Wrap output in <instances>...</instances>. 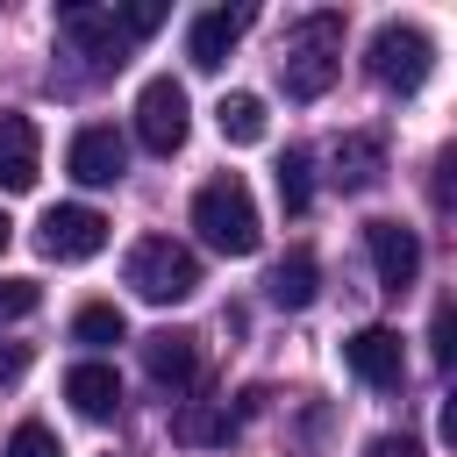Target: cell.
<instances>
[{
  "mask_svg": "<svg viewBox=\"0 0 457 457\" xmlns=\"http://www.w3.org/2000/svg\"><path fill=\"white\" fill-rule=\"evenodd\" d=\"M214 129H221V143H236V150L264 143V129H271V114H264V93H221V107H214Z\"/></svg>",
  "mask_w": 457,
  "mask_h": 457,
  "instance_id": "obj_17",
  "label": "cell"
},
{
  "mask_svg": "<svg viewBox=\"0 0 457 457\" xmlns=\"http://www.w3.org/2000/svg\"><path fill=\"white\" fill-rule=\"evenodd\" d=\"M136 136H143V150H157V157H171V150L193 136V107H186V86H179V79H150V86L136 93Z\"/></svg>",
  "mask_w": 457,
  "mask_h": 457,
  "instance_id": "obj_5",
  "label": "cell"
},
{
  "mask_svg": "<svg viewBox=\"0 0 457 457\" xmlns=\"http://www.w3.org/2000/svg\"><path fill=\"white\" fill-rule=\"evenodd\" d=\"M57 29H64V43H71L93 71H114V64L129 57V36L114 29V7H64Z\"/></svg>",
  "mask_w": 457,
  "mask_h": 457,
  "instance_id": "obj_8",
  "label": "cell"
},
{
  "mask_svg": "<svg viewBox=\"0 0 457 457\" xmlns=\"http://www.w3.org/2000/svg\"><path fill=\"white\" fill-rule=\"evenodd\" d=\"M328 179L343 186V193H371L378 179H386V143L371 136V129H350V136H336V150H328Z\"/></svg>",
  "mask_w": 457,
  "mask_h": 457,
  "instance_id": "obj_12",
  "label": "cell"
},
{
  "mask_svg": "<svg viewBox=\"0 0 457 457\" xmlns=\"http://www.w3.org/2000/svg\"><path fill=\"white\" fill-rule=\"evenodd\" d=\"M193 228H200L207 250H221V257H250V250L264 243L257 200H250V186H243L236 171H221V179H207V186L193 193Z\"/></svg>",
  "mask_w": 457,
  "mask_h": 457,
  "instance_id": "obj_1",
  "label": "cell"
},
{
  "mask_svg": "<svg viewBox=\"0 0 457 457\" xmlns=\"http://www.w3.org/2000/svg\"><path fill=\"white\" fill-rule=\"evenodd\" d=\"M264 293H271V307H314V293H321V264H314V250H286V257L271 264Z\"/></svg>",
  "mask_w": 457,
  "mask_h": 457,
  "instance_id": "obj_16",
  "label": "cell"
},
{
  "mask_svg": "<svg viewBox=\"0 0 457 457\" xmlns=\"http://www.w3.org/2000/svg\"><path fill=\"white\" fill-rule=\"evenodd\" d=\"M121 271H129L136 300H150V307H179V300L200 293V257L186 243H171V236H143Z\"/></svg>",
  "mask_w": 457,
  "mask_h": 457,
  "instance_id": "obj_2",
  "label": "cell"
},
{
  "mask_svg": "<svg viewBox=\"0 0 457 457\" xmlns=\"http://www.w3.org/2000/svg\"><path fill=\"white\" fill-rule=\"evenodd\" d=\"M364 457H421V443H407V436H371Z\"/></svg>",
  "mask_w": 457,
  "mask_h": 457,
  "instance_id": "obj_26",
  "label": "cell"
},
{
  "mask_svg": "<svg viewBox=\"0 0 457 457\" xmlns=\"http://www.w3.org/2000/svg\"><path fill=\"white\" fill-rule=\"evenodd\" d=\"M143 371L157 378V386H193L200 378V336H186V328H157L150 343H143Z\"/></svg>",
  "mask_w": 457,
  "mask_h": 457,
  "instance_id": "obj_14",
  "label": "cell"
},
{
  "mask_svg": "<svg viewBox=\"0 0 457 457\" xmlns=\"http://www.w3.org/2000/svg\"><path fill=\"white\" fill-rule=\"evenodd\" d=\"M278 200H286V214H307V200H314V164H307V150H286V157H278Z\"/></svg>",
  "mask_w": 457,
  "mask_h": 457,
  "instance_id": "obj_20",
  "label": "cell"
},
{
  "mask_svg": "<svg viewBox=\"0 0 457 457\" xmlns=\"http://www.w3.org/2000/svg\"><path fill=\"white\" fill-rule=\"evenodd\" d=\"M0 457H64V443H57L43 421H21V428L7 436V450H0Z\"/></svg>",
  "mask_w": 457,
  "mask_h": 457,
  "instance_id": "obj_21",
  "label": "cell"
},
{
  "mask_svg": "<svg viewBox=\"0 0 457 457\" xmlns=\"http://www.w3.org/2000/svg\"><path fill=\"white\" fill-rule=\"evenodd\" d=\"M43 307V286L36 278H0V321H21Z\"/></svg>",
  "mask_w": 457,
  "mask_h": 457,
  "instance_id": "obj_23",
  "label": "cell"
},
{
  "mask_svg": "<svg viewBox=\"0 0 457 457\" xmlns=\"http://www.w3.org/2000/svg\"><path fill=\"white\" fill-rule=\"evenodd\" d=\"M64 171H71L79 186H114V179L129 171V143H121L107 121H86V129L71 136V150H64Z\"/></svg>",
  "mask_w": 457,
  "mask_h": 457,
  "instance_id": "obj_10",
  "label": "cell"
},
{
  "mask_svg": "<svg viewBox=\"0 0 457 457\" xmlns=\"http://www.w3.org/2000/svg\"><path fill=\"white\" fill-rule=\"evenodd\" d=\"M364 250H371V271L386 293H407L421 278V236L400 228V221H364Z\"/></svg>",
  "mask_w": 457,
  "mask_h": 457,
  "instance_id": "obj_9",
  "label": "cell"
},
{
  "mask_svg": "<svg viewBox=\"0 0 457 457\" xmlns=\"http://www.w3.org/2000/svg\"><path fill=\"white\" fill-rule=\"evenodd\" d=\"M7 236H14V221H7V214H0V250H7Z\"/></svg>",
  "mask_w": 457,
  "mask_h": 457,
  "instance_id": "obj_27",
  "label": "cell"
},
{
  "mask_svg": "<svg viewBox=\"0 0 457 457\" xmlns=\"http://www.w3.org/2000/svg\"><path fill=\"white\" fill-rule=\"evenodd\" d=\"M36 243H43V257H57V264H86V257L107 250V214L64 200V207H50V214L36 221Z\"/></svg>",
  "mask_w": 457,
  "mask_h": 457,
  "instance_id": "obj_6",
  "label": "cell"
},
{
  "mask_svg": "<svg viewBox=\"0 0 457 457\" xmlns=\"http://www.w3.org/2000/svg\"><path fill=\"white\" fill-rule=\"evenodd\" d=\"M336 36H343L336 14H307V21H300V36H293L286 57H278V86H286V100H321V93L336 86V71H343Z\"/></svg>",
  "mask_w": 457,
  "mask_h": 457,
  "instance_id": "obj_3",
  "label": "cell"
},
{
  "mask_svg": "<svg viewBox=\"0 0 457 457\" xmlns=\"http://www.w3.org/2000/svg\"><path fill=\"white\" fill-rule=\"evenodd\" d=\"M428 343H436V364H450V357H457V314H450V300L436 307V328H428Z\"/></svg>",
  "mask_w": 457,
  "mask_h": 457,
  "instance_id": "obj_24",
  "label": "cell"
},
{
  "mask_svg": "<svg viewBox=\"0 0 457 457\" xmlns=\"http://www.w3.org/2000/svg\"><path fill=\"white\" fill-rule=\"evenodd\" d=\"M243 29H250V7H207V14H193V29H186V57H193V71H221Z\"/></svg>",
  "mask_w": 457,
  "mask_h": 457,
  "instance_id": "obj_11",
  "label": "cell"
},
{
  "mask_svg": "<svg viewBox=\"0 0 457 457\" xmlns=\"http://www.w3.org/2000/svg\"><path fill=\"white\" fill-rule=\"evenodd\" d=\"M29 371V343H0V386H14Z\"/></svg>",
  "mask_w": 457,
  "mask_h": 457,
  "instance_id": "obj_25",
  "label": "cell"
},
{
  "mask_svg": "<svg viewBox=\"0 0 457 457\" xmlns=\"http://www.w3.org/2000/svg\"><path fill=\"white\" fill-rule=\"evenodd\" d=\"M64 400H71L86 421H107V414L121 407V378H114V364H100V357L71 364V371H64Z\"/></svg>",
  "mask_w": 457,
  "mask_h": 457,
  "instance_id": "obj_15",
  "label": "cell"
},
{
  "mask_svg": "<svg viewBox=\"0 0 457 457\" xmlns=\"http://www.w3.org/2000/svg\"><path fill=\"white\" fill-rule=\"evenodd\" d=\"M343 364L364 378V386H400L407 378V350H400V328H386V321H364V328H350L343 336Z\"/></svg>",
  "mask_w": 457,
  "mask_h": 457,
  "instance_id": "obj_7",
  "label": "cell"
},
{
  "mask_svg": "<svg viewBox=\"0 0 457 457\" xmlns=\"http://www.w3.org/2000/svg\"><path fill=\"white\" fill-rule=\"evenodd\" d=\"M364 71L386 86V93H421L428 71H436V36L421 21H386L364 50Z\"/></svg>",
  "mask_w": 457,
  "mask_h": 457,
  "instance_id": "obj_4",
  "label": "cell"
},
{
  "mask_svg": "<svg viewBox=\"0 0 457 457\" xmlns=\"http://www.w3.org/2000/svg\"><path fill=\"white\" fill-rule=\"evenodd\" d=\"M114 29L136 43V36H150V29H164V0H129V7H114Z\"/></svg>",
  "mask_w": 457,
  "mask_h": 457,
  "instance_id": "obj_22",
  "label": "cell"
},
{
  "mask_svg": "<svg viewBox=\"0 0 457 457\" xmlns=\"http://www.w3.org/2000/svg\"><path fill=\"white\" fill-rule=\"evenodd\" d=\"M36 179H43V136H36L29 114H7L0 121V186L7 193H29Z\"/></svg>",
  "mask_w": 457,
  "mask_h": 457,
  "instance_id": "obj_13",
  "label": "cell"
},
{
  "mask_svg": "<svg viewBox=\"0 0 457 457\" xmlns=\"http://www.w3.org/2000/svg\"><path fill=\"white\" fill-rule=\"evenodd\" d=\"M228 407H179V421H171V436L186 443V450H214V443H228Z\"/></svg>",
  "mask_w": 457,
  "mask_h": 457,
  "instance_id": "obj_18",
  "label": "cell"
},
{
  "mask_svg": "<svg viewBox=\"0 0 457 457\" xmlns=\"http://www.w3.org/2000/svg\"><path fill=\"white\" fill-rule=\"evenodd\" d=\"M121 336H129V321H121V307H107V300H93V307L71 314V343H86V350H107V343H121Z\"/></svg>",
  "mask_w": 457,
  "mask_h": 457,
  "instance_id": "obj_19",
  "label": "cell"
}]
</instances>
